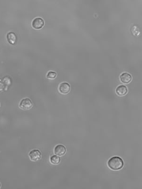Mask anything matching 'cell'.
<instances>
[{"mask_svg": "<svg viewBox=\"0 0 142 189\" xmlns=\"http://www.w3.org/2000/svg\"><path fill=\"white\" fill-rule=\"evenodd\" d=\"M124 162L122 158L118 156L112 157L108 162V166L112 170L117 171L123 168Z\"/></svg>", "mask_w": 142, "mask_h": 189, "instance_id": "obj_1", "label": "cell"}, {"mask_svg": "<svg viewBox=\"0 0 142 189\" xmlns=\"http://www.w3.org/2000/svg\"><path fill=\"white\" fill-rule=\"evenodd\" d=\"M19 107L21 109L27 110L32 108L33 103L30 98H26L23 99L22 100H21V101L20 102Z\"/></svg>", "mask_w": 142, "mask_h": 189, "instance_id": "obj_2", "label": "cell"}, {"mask_svg": "<svg viewBox=\"0 0 142 189\" xmlns=\"http://www.w3.org/2000/svg\"><path fill=\"white\" fill-rule=\"evenodd\" d=\"M45 25L44 20L41 17H37L32 21V26L35 30H40Z\"/></svg>", "mask_w": 142, "mask_h": 189, "instance_id": "obj_3", "label": "cell"}, {"mask_svg": "<svg viewBox=\"0 0 142 189\" xmlns=\"http://www.w3.org/2000/svg\"><path fill=\"white\" fill-rule=\"evenodd\" d=\"M59 92L63 94H67L69 93L71 90V86L68 83L63 82L60 84L58 88Z\"/></svg>", "mask_w": 142, "mask_h": 189, "instance_id": "obj_4", "label": "cell"}, {"mask_svg": "<svg viewBox=\"0 0 142 189\" xmlns=\"http://www.w3.org/2000/svg\"><path fill=\"white\" fill-rule=\"evenodd\" d=\"M30 159L32 162H36L41 158V153L39 150H33L29 154Z\"/></svg>", "mask_w": 142, "mask_h": 189, "instance_id": "obj_5", "label": "cell"}, {"mask_svg": "<svg viewBox=\"0 0 142 189\" xmlns=\"http://www.w3.org/2000/svg\"><path fill=\"white\" fill-rule=\"evenodd\" d=\"M120 79L122 83H123V84H129L132 79V77L131 74L127 72H124L123 73L121 74V75L120 76Z\"/></svg>", "mask_w": 142, "mask_h": 189, "instance_id": "obj_6", "label": "cell"}, {"mask_svg": "<svg viewBox=\"0 0 142 189\" xmlns=\"http://www.w3.org/2000/svg\"><path fill=\"white\" fill-rule=\"evenodd\" d=\"M6 38H7L8 42L10 44L15 45L16 43L17 38L15 33L13 32H8L6 36Z\"/></svg>", "mask_w": 142, "mask_h": 189, "instance_id": "obj_7", "label": "cell"}, {"mask_svg": "<svg viewBox=\"0 0 142 189\" xmlns=\"http://www.w3.org/2000/svg\"><path fill=\"white\" fill-rule=\"evenodd\" d=\"M54 152L58 156H63L65 154L66 148L64 145L59 144L55 147Z\"/></svg>", "mask_w": 142, "mask_h": 189, "instance_id": "obj_8", "label": "cell"}, {"mask_svg": "<svg viewBox=\"0 0 142 189\" xmlns=\"http://www.w3.org/2000/svg\"><path fill=\"white\" fill-rule=\"evenodd\" d=\"M116 93L119 96H124L127 94L128 93V88L127 87L124 85H120L117 87L115 90Z\"/></svg>", "mask_w": 142, "mask_h": 189, "instance_id": "obj_9", "label": "cell"}, {"mask_svg": "<svg viewBox=\"0 0 142 189\" xmlns=\"http://www.w3.org/2000/svg\"><path fill=\"white\" fill-rule=\"evenodd\" d=\"M50 162L54 165H58L61 162V158L56 155H53L50 158Z\"/></svg>", "mask_w": 142, "mask_h": 189, "instance_id": "obj_10", "label": "cell"}, {"mask_svg": "<svg viewBox=\"0 0 142 189\" xmlns=\"http://www.w3.org/2000/svg\"><path fill=\"white\" fill-rule=\"evenodd\" d=\"M57 77V73L54 71H50L47 73V78L49 79H54Z\"/></svg>", "mask_w": 142, "mask_h": 189, "instance_id": "obj_11", "label": "cell"}, {"mask_svg": "<svg viewBox=\"0 0 142 189\" xmlns=\"http://www.w3.org/2000/svg\"><path fill=\"white\" fill-rule=\"evenodd\" d=\"M5 88V86L4 84L3 81H2V79L0 78V92L3 91Z\"/></svg>", "mask_w": 142, "mask_h": 189, "instance_id": "obj_12", "label": "cell"}, {"mask_svg": "<svg viewBox=\"0 0 142 189\" xmlns=\"http://www.w3.org/2000/svg\"><path fill=\"white\" fill-rule=\"evenodd\" d=\"M1 182H0V188H1Z\"/></svg>", "mask_w": 142, "mask_h": 189, "instance_id": "obj_13", "label": "cell"}]
</instances>
